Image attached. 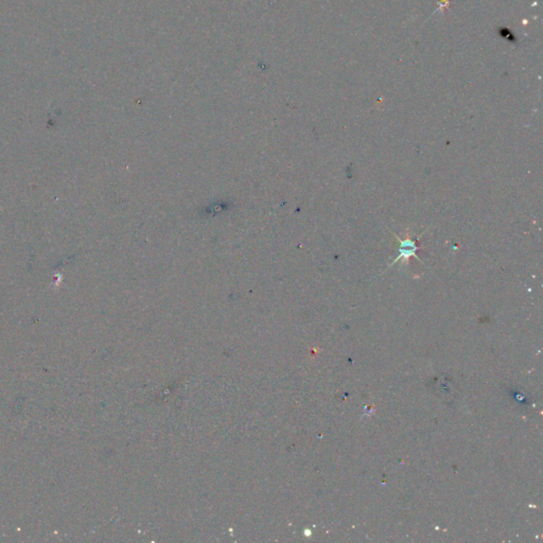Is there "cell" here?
Listing matches in <instances>:
<instances>
[{"instance_id": "cell-1", "label": "cell", "mask_w": 543, "mask_h": 543, "mask_svg": "<svg viewBox=\"0 0 543 543\" xmlns=\"http://www.w3.org/2000/svg\"><path fill=\"white\" fill-rule=\"evenodd\" d=\"M395 236H396V235H395ZM396 237H397V236H396ZM397 239H398V241H399V244H400V248H399V252H400V255H399V256L397 257L396 261L400 260L401 258H406V259H408L409 257H412V256L416 257V252H417V249H418V246L416 245L415 241H412V240H409V239H406V240L402 241V240L399 239L398 237H397ZM416 258H417V257H416ZM417 259H418V258H417Z\"/></svg>"}]
</instances>
